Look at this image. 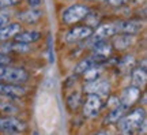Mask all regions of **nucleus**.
I'll return each mask as SVG.
<instances>
[{
    "label": "nucleus",
    "instance_id": "nucleus-1",
    "mask_svg": "<svg viewBox=\"0 0 147 135\" xmlns=\"http://www.w3.org/2000/svg\"><path fill=\"white\" fill-rule=\"evenodd\" d=\"M29 81V73L21 67L0 66V82L11 85H23Z\"/></svg>",
    "mask_w": 147,
    "mask_h": 135
},
{
    "label": "nucleus",
    "instance_id": "nucleus-2",
    "mask_svg": "<svg viewBox=\"0 0 147 135\" xmlns=\"http://www.w3.org/2000/svg\"><path fill=\"white\" fill-rule=\"evenodd\" d=\"M144 120H146V112H144V109L143 108L134 109L127 116H123L119 120L120 131L121 132H131V134H134L135 131H138V128L140 127V124H142Z\"/></svg>",
    "mask_w": 147,
    "mask_h": 135
},
{
    "label": "nucleus",
    "instance_id": "nucleus-3",
    "mask_svg": "<svg viewBox=\"0 0 147 135\" xmlns=\"http://www.w3.org/2000/svg\"><path fill=\"white\" fill-rule=\"evenodd\" d=\"M90 14V7L84 4H75L71 5L68 8H65L63 11V22L65 25H75L78 22L83 21L84 18H87V15Z\"/></svg>",
    "mask_w": 147,
    "mask_h": 135
},
{
    "label": "nucleus",
    "instance_id": "nucleus-4",
    "mask_svg": "<svg viewBox=\"0 0 147 135\" xmlns=\"http://www.w3.org/2000/svg\"><path fill=\"white\" fill-rule=\"evenodd\" d=\"M101 109H102V100H101L100 96L89 94L83 104V116L89 117V119H93L100 113Z\"/></svg>",
    "mask_w": 147,
    "mask_h": 135
},
{
    "label": "nucleus",
    "instance_id": "nucleus-5",
    "mask_svg": "<svg viewBox=\"0 0 147 135\" xmlns=\"http://www.w3.org/2000/svg\"><path fill=\"white\" fill-rule=\"evenodd\" d=\"M94 30L90 26H75L72 27L71 30H68V33L65 34V42L68 44H74V42H79L82 40H86V38H90L93 36Z\"/></svg>",
    "mask_w": 147,
    "mask_h": 135
},
{
    "label": "nucleus",
    "instance_id": "nucleus-6",
    "mask_svg": "<svg viewBox=\"0 0 147 135\" xmlns=\"http://www.w3.org/2000/svg\"><path fill=\"white\" fill-rule=\"evenodd\" d=\"M110 89V83L108 79L98 78L95 81L87 82L84 85V92L89 94H97V96H108Z\"/></svg>",
    "mask_w": 147,
    "mask_h": 135
},
{
    "label": "nucleus",
    "instance_id": "nucleus-7",
    "mask_svg": "<svg viewBox=\"0 0 147 135\" xmlns=\"http://www.w3.org/2000/svg\"><path fill=\"white\" fill-rule=\"evenodd\" d=\"M27 128L25 121L12 117V116H7L4 119L0 117V131H10V132H22Z\"/></svg>",
    "mask_w": 147,
    "mask_h": 135
},
{
    "label": "nucleus",
    "instance_id": "nucleus-8",
    "mask_svg": "<svg viewBox=\"0 0 147 135\" xmlns=\"http://www.w3.org/2000/svg\"><path fill=\"white\" fill-rule=\"evenodd\" d=\"M112 51H113L112 44L106 42L105 40H94V42H93V55L91 56L95 57L98 62H101V60L108 59L112 55Z\"/></svg>",
    "mask_w": 147,
    "mask_h": 135
},
{
    "label": "nucleus",
    "instance_id": "nucleus-9",
    "mask_svg": "<svg viewBox=\"0 0 147 135\" xmlns=\"http://www.w3.org/2000/svg\"><path fill=\"white\" fill-rule=\"evenodd\" d=\"M119 34V21L104 23L100 27H97V30L93 33L94 40H106L109 37H113Z\"/></svg>",
    "mask_w": 147,
    "mask_h": 135
},
{
    "label": "nucleus",
    "instance_id": "nucleus-10",
    "mask_svg": "<svg viewBox=\"0 0 147 135\" xmlns=\"http://www.w3.org/2000/svg\"><path fill=\"white\" fill-rule=\"evenodd\" d=\"M139 98H140V88H136L132 85V86H128L127 89L123 90L119 102L121 105H124L125 108H128V107L135 104Z\"/></svg>",
    "mask_w": 147,
    "mask_h": 135
},
{
    "label": "nucleus",
    "instance_id": "nucleus-11",
    "mask_svg": "<svg viewBox=\"0 0 147 135\" xmlns=\"http://www.w3.org/2000/svg\"><path fill=\"white\" fill-rule=\"evenodd\" d=\"M26 94V89L21 85H11V83H0V96L10 97V98H19Z\"/></svg>",
    "mask_w": 147,
    "mask_h": 135
},
{
    "label": "nucleus",
    "instance_id": "nucleus-12",
    "mask_svg": "<svg viewBox=\"0 0 147 135\" xmlns=\"http://www.w3.org/2000/svg\"><path fill=\"white\" fill-rule=\"evenodd\" d=\"M41 16H42V11L38 10L37 7H34V8L32 7L30 10L21 12V14L18 15V19H19L22 23H26V25H34V23H37V22L41 19Z\"/></svg>",
    "mask_w": 147,
    "mask_h": 135
},
{
    "label": "nucleus",
    "instance_id": "nucleus-13",
    "mask_svg": "<svg viewBox=\"0 0 147 135\" xmlns=\"http://www.w3.org/2000/svg\"><path fill=\"white\" fill-rule=\"evenodd\" d=\"M143 25L139 21H119V33L135 36L142 30Z\"/></svg>",
    "mask_w": 147,
    "mask_h": 135
},
{
    "label": "nucleus",
    "instance_id": "nucleus-14",
    "mask_svg": "<svg viewBox=\"0 0 147 135\" xmlns=\"http://www.w3.org/2000/svg\"><path fill=\"white\" fill-rule=\"evenodd\" d=\"M22 30L21 23H5L4 26L0 27V41H7L14 37Z\"/></svg>",
    "mask_w": 147,
    "mask_h": 135
},
{
    "label": "nucleus",
    "instance_id": "nucleus-15",
    "mask_svg": "<svg viewBox=\"0 0 147 135\" xmlns=\"http://www.w3.org/2000/svg\"><path fill=\"white\" fill-rule=\"evenodd\" d=\"M41 38V34L36 30H26V31H19L15 37H14V41L21 42V44H33V42L38 41Z\"/></svg>",
    "mask_w": 147,
    "mask_h": 135
},
{
    "label": "nucleus",
    "instance_id": "nucleus-16",
    "mask_svg": "<svg viewBox=\"0 0 147 135\" xmlns=\"http://www.w3.org/2000/svg\"><path fill=\"white\" fill-rule=\"evenodd\" d=\"M134 42V36L131 34H124V33H119V36L113 38V44L112 47L117 49V51H125L127 48H129Z\"/></svg>",
    "mask_w": 147,
    "mask_h": 135
},
{
    "label": "nucleus",
    "instance_id": "nucleus-17",
    "mask_svg": "<svg viewBox=\"0 0 147 135\" xmlns=\"http://www.w3.org/2000/svg\"><path fill=\"white\" fill-rule=\"evenodd\" d=\"M144 60H143L142 67L139 66L138 68H135L132 71V85L136 86V88H143L146 85L147 81V74H146V64H144Z\"/></svg>",
    "mask_w": 147,
    "mask_h": 135
},
{
    "label": "nucleus",
    "instance_id": "nucleus-18",
    "mask_svg": "<svg viewBox=\"0 0 147 135\" xmlns=\"http://www.w3.org/2000/svg\"><path fill=\"white\" fill-rule=\"evenodd\" d=\"M30 51V47L27 44H21V42H11V44H4L3 47H0V53H8V52H15V53H27Z\"/></svg>",
    "mask_w": 147,
    "mask_h": 135
},
{
    "label": "nucleus",
    "instance_id": "nucleus-19",
    "mask_svg": "<svg viewBox=\"0 0 147 135\" xmlns=\"http://www.w3.org/2000/svg\"><path fill=\"white\" fill-rule=\"evenodd\" d=\"M125 107L121 104H117L115 108L110 111V113L108 115L104 120V123L105 124H112V123H116V121H119V120L124 116V112H125Z\"/></svg>",
    "mask_w": 147,
    "mask_h": 135
},
{
    "label": "nucleus",
    "instance_id": "nucleus-20",
    "mask_svg": "<svg viewBox=\"0 0 147 135\" xmlns=\"http://www.w3.org/2000/svg\"><path fill=\"white\" fill-rule=\"evenodd\" d=\"M95 64H98V60L95 57H93V56L86 57L80 63H78V66L75 67V74H83L86 70H89L90 67H93Z\"/></svg>",
    "mask_w": 147,
    "mask_h": 135
},
{
    "label": "nucleus",
    "instance_id": "nucleus-21",
    "mask_svg": "<svg viewBox=\"0 0 147 135\" xmlns=\"http://www.w3.org/2000/svg\"><path fill=\"white\" fill-rule=\"evenodd\" d=\"M80 102H82V97H80V94L78 92H75V93H71L67 97V105H68V108L71 111H76V109L80 107Z\"/></svg>",
    "mask_w": 147,
    "mask_h": 135
},
{
    "label": "nucleus",
    "instance_id": "nucleus-22",
    "mask_svg": "<svg viewBox=\"0 0 147 135\" xmlns=\"http://www.w3.org/2000/svg\"><path fill=\"white\" fill-rule=\"evenodd\" d=\"M100 74H101V67H97V64L90 67L89 70H86L83 73V77L87 82H91V81H95V79L100 78Z\"/></svg>",
    "mask_w": 147,
    "mask_h": 135
},
{
    "label": "nucleus",
    "instance_id": "nucleus-23",
    "mask_svg": "<svg viewBox=\"0 0 147 135\" xmlns=\"http://www.w3.org/2000/svg\"><path fill=\"white\" fill-rule=\"evenodd\" d=\"M18 112V108H15L10 102H0V116H12Z\"/></svg>",
    "mask_w": 147,
    "mask_h": 135
},
{
    "label": "nucleus",
    "instance_id": "nucleus-24",
    "mask_svg": "<svg viewBox=\"0 0 147 135\" xmlns=\"http://www.w3.org/2000/svg\"><path fill=\"white\" fill-rule=\"evenodd\" d=\"M134 62H135V59L134 56H125L120 63V68L124 71V73H128V67L131 68L134 66Z\"/></svg>",
    "mask_w": 147,
    "mask_h": 135
},
{
    "label": "nucleus",
    "instance_id": "nucleus-25",
    "mask_svg": "<svg viewBox=\"0 0 147 135\" xmlns=\"http://www.w3.org/2000/svg\"><path fill=\"white\" fill-rule=\"evenodd\" d=\"M21 0H0V10H5L8 7H12V5H16Z\"/></svg>",
    "mask_w": 147,
    "mask_h": 135
},
{
    "label": "nucleus",
    "instance_id": "nucleus-26",
    "mask_svg": "<svg viewBox=\"0 0 147 135\" xmlns=\"http://www.w3.org/2000/svg\"><path fill=\"white\" fill-rule=\"evenodd\" d=\"M129 0H106V3L112 7H121V5H124L125 3H128Z\"/></svg>",
    "mask_w": 147,
    "mask_h": 135
},
{
    "label": "nucleus",
    "instance_id": "nucleus-27",
    "mask_svg": "<svg viewBox=\"0 0 147 135\" xmlns=\"http://www.w3.org/2000/svg\"><path fill=\"white\" fill-rule=\"evenodd\" d=\"M8 14L7 12H4L3 10H0V27L4 26L5 23H7V21H8Z\"/></svg>",
    "mask_w": 147,
    "mask_h": 135
},
{
    "label": "nucleus",
    "instance_id": "nucleus-28",
    "mask_svg": "<svg viewBox=\"0 0 147 135\" xmlns=\"http://www.w3.org/2000/svg\"><path fill=\"white\" fill-rule=\"evenodd\" d=\"M8 63H11L10 56H7L5 53H0V66H5Z\"/></svg>",
    "mask_w": 147,
    "mask_h": 135
},
{
    "label": "nucleus",
    "instance_id": "nucleus-29",
    "mask_svg": "<svg viewBox=\"0 0 147 135\" xmlns=\"http://www.w3.org/2000/svg\"><path fill=\"white\" fill-rule=\"evenodd\" d=\"M48 49H49V62L53 63V60H55V57H53V52H52V38H51V36L48 37Z\"/></svg>",
    "mask_w": 147,
    "mask_h": 135
},
{
    "label": "nucleus",
    "instance_id": "nucleus-30",
    "mask_svg": "<svg viewBox=\"0 0 147 135\" xmlns=\"http://www.w3.org/2000/svg\"><path fill=\"white\" fill-rule=\"evenodd\" d=\"M27 3H29V5L30 7H38V5L41 4V0H27Z\"/></svg>",
    "mask_w": 147,
    "mask_h": 135
},
{
    "label": "nucleus",
    "instance_id": "nucleus-31",
    "mask_svg": "<svg viewBox=\"0 0 147 135\" xmlns=\"http://www.w3.org/2000/svg\"><path fill=\"white\" fill-rule=\"evenodd\" d=\"M94 135H108L105 132V131H100V132H97V134H94Z\"/></svg>",
    "mask_w": 147,
    "mask_h": 135
},
{
    "label": "nucleus",
    "instance_id": "nucleus-32",
    "mask_svg": "<svg viewBox=\"0 0 147 135\" xmlns=\"http://www.w3.org/2000/svg\"><path fill=\"white\" fill-rule=\"evenodd\" d=\"M121 135H132L131 132H121Z\"/></svg>",
    "mask_w": 147,
    "mask_h": 135
}]
</instances>
